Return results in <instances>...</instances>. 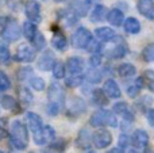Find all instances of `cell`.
I'll use <instances>...</instances> for the list:
<instances>
[{
	"mask_svg": "<svg viewBox=\"0 0 154 153\" xmlns=\"http://www.w3.org/2000/svg\"><path fill=\"white\" fill-rule=\"evenodd\" d=\"M10 138L12 145L19 151L27 148V145H29V132L20 121H14L11 123Z\"/></svg>",
	"mask_w": 154,
	"mask_h": 153,
	"instance_id": "obj_1",
	"label": "cell"
},
{
	"mask_svg": "<svg viewBox=\"0 0 154 153\" xmlns=\"http://www.w3.org/2000/svg\"><path fill=\"white\" fill-rule=\"evenodd\" d=\"M89 123L92 125L93 127H103V126L116 127L118 119H116V117L114 115L112 111L100 108V110L95 111V113L92 114V117H91V119H89Z\"/></svg>",
	"mask_w": 154,
	"mask_h": 153,
	"instance_id": "obj_2",
	"label": "cell"
},
{
	"mask_svg": "<svg viewBox=\"0 0 154 153\" xmlns=\"http://www.w3.org/2000/svg\"><path fill=\"white\" fill-rule=\"evenodd\" d=\"M128 49H127V45H126L125 39L122 37H118L115 35L112 38V42L109 43L108 46L104 48V54L109 58H114V60H118V58H123V57L127 54Z\"/></svg>",
	"mask_w": 154,
	"mask_h": 153,
	"instance_id": "obj_3",
	"label": "cell"
},
{
	"mask_svg": "<svg viewBox=\"0 0 154 153\" xmlns=\"http://www.w3.org/2000/svg\"><path fill=\"white\" fill-rule=\"evenodd\" d=\"M91 41H92V34L85 27L77 29L75 34L72 35V45L76 49H87V46L89 45Z\"/></svg>",
	"mask_w": 154,
	"mask_h": 153,
	"instance_id": "obj_4",
	"label": "cell"
},
{
	"mask_svg": "<svg viewBox=\"0 0 154 153\" xmlns=\"http://www.w3.org/2000/svg\"><path fill=\"white\" fill-rule=\"evenodd\" d=\"M22 35V30H20V26L18 24V22L11 19L5 23V26L3 27L2 30V37L4 38L5 41L8 42H12V41H18Z\"/></svg>",
	"mask_w": 154,
	"mask_h": 153,
	"instance_id": "obj_5",
	"label": "cell"
},
{
	"mask_svg": "<svg viewBox=\"0 0 154 153\" xmlns=\"http://www.w3.org/2000/svg\"><path fill=\"white\" fill-rule=\"evenodd\" d=\"M112 142V134L106 129H100L93 134L92 137V144L95 145V148L97 149H106L111 145Z\"/></svg>",
	"mask_w": 154,
	"mask_h": 153,
	"instance_id": "obj_6",
	"label": "cell"
},
{
	"mask_svg": "<svg viewBox=\"0 0 154 153\" xmlns=\"http://www.w3.org/2000/svg\"><path fill=\"white\" fill-rule=\"evenodd\" d=\"M24 12H26V16L30 22H34V23L41 22V5L38 2L29 0L26 3V7H24Z\"/></svg>",
	"mask_w": 154,
	"mask_h": 153,
	"instance_id": "obj_7",
	"label": "cell"
},
{
	"mask_svg": "<svg viewBox=\"0 0 154 153\" xmlns=\"http://www.w3.org/2000/svg\"><path fill=\"white\" fill-rule=\"evenodd\" d=\"M32 136H34V141L37 145H46L50 141H53L56 132H54V129L51 126H43L41 132L35 133Z\"/></svg>",
	"mask_w": 154,
	"mask_h": 153,
	"instance_id": "obj_8",
	"label": "cell"
},
{
	"mask_svg": "<svg viewBox=\"0 0 154 153\" xmlns=\"http://www.w3.org/2000/svg\"><path fill=\"white\" fill-rule=\"evenodd\" d=\"M49 102H53L57 103L60 106H64L65 102V94H64V89L60 84L53 83L49 88Z\"/></svg>",
	"mask_w": 154,
	"mask_h": 153,
	"instance_id": "obj_9",
	"label": "cell"
},
{
	"mask_svg": "<svg viewBox=\"0 0 154 153\" xmlns=\"http://www.w3.org/2000/svg\"><path fill=\"white\" fill-rule=\"evenodd\" d=\"M112 111L118 115H120L123 118V121L126 122H133L134 121V114L131 111L130 106L127 105L126 102H119V103H115L114 107H112Z\"/></svg>",
	"mask_w": 154,
	"mask_h": 153,
	"instance_id": "obj_10",
	"label": "cell"
},
{
	"mask_svg": "<svg viewBox=\"0 0 154 153\" xmlns=\"http://www.w3.org/2000/svg\"><path fill=\"white\" fill-rule=\"evenodd\" d=\"M16 61L19 62H31L35 58V49L30 48L27 45H22L18 48L15 54Z\"/></svg>",
	"mask_w": 154,
	"mask_h": 153,
	"instance_id": "obj_11",
	"label": "cell"
},
{
	"mask_svg": "<svg viewBox=\"0 0 154 153\" xmlns=\"http://www.w3.org/2000/svg\"><path fill=\"white\" fill-rule=\"evenodd\" d=\"M137 7L141 15L149 20H154V0H139Z\"/></svg>",
	"mask_w": 154,
	"mask_h": 153,
	"instance_id": "obj_12",
	"label": "cell"
},
{
	"mask_svg": "<svg viewBox=\"0 0 154 153\" xmlns=\"http://www.w3.org/2000/svg\"><path fill=\"white\" fill-rule=\"evenodd\" d=\"M131 144L138 149H145L147 146V144H149V134L145 130L141 129L135 130L133 137H131Z\"/></svg>",
	"mask_w": 154,
	"mask_h": 153,
	"instance_id": "obj_13",
	"label": "cell"
},
{
	"mask_svg": "<svg viewBox=\"0 0 154 153\" xmlns=\"http://www.w3.org/2000/svg\"><path fill=\"white\" fill-rule=\"evenodd\" d=\"M84 67L85 64L81 57H70L66 61V69L69 70L70 75H81Z\"/></svg>",
	"mask_w": 154,
	"mask_h": 153,
	"instance_id": "obj_14",
	"label": "cell"
},
{
	"mask_svg": "<svg viewBox=\"0 0 154 153\" xmlns=\"http://www.w3.org/2000/svg\"><path fill=\"white\" fill-rule=\"evenodd\" d=\"M103 91L106 92L107 96L112 98V99H119V98L122 96V92H120L119 86H118V83L114 80V79H108V80H106Z\"/></svg>",
	"mask_w": 154,
	"mask_h": 153,
	"instance_id": "obj_15",
	"label": "cell"
},
{
	"mask_svg": "<svg viewBox=\"0 0 154 153\" xmlns=\"http://www.w3.org/2000/svg\"><path fill=\"white\" fill-rule=\"evenodd\" d=\"M26 118H27V123H29V127L32 132V134H35V133H38V132L42 130V127H43L42 126V119H41V117L38 115V114L27 113Z\"/></svg>",
	"mask_w": 154,
	"mask_h": 153,
	"instance_id": "obj_16",
	"label": "cell"
},
{
	"mask_svg": "<svg viewBox=\"0 0 154 153\" xmlns=\"http://www.w3.org/2000/svg\"><path fill=\"white\" fill-rule=\"evenodd\" d=\"M54 62H56V60H54L53 53L51 52H46L45 54H42V57L38 61V68L41 70H43V72H48V70H50L53 68Z\"/></svg>",
	"mask_w": 154,
	"mask_h": 153,
	"instance_id": "obj_17",
	"label": "cell"
},
{
	"mask_svg": "<svg viewBox=\"0 0 154 153\" xmlns=\"http://www.w3.org/2000/svg\"><path fill=\"white\" fill-rule=\"evenodd\" d=\"M92 0H76L72 3V10L77 16H85L88 14V10L91 7Z\"/></svg>",
	"mask_w": 154,
	"mask_h": 153,
	"instance_id": "obj_18",
	"label": "cell"
},
{
	"mask_svg": "<svg viewBox=\"0 0 154 153\" xmlns=\"http://www.w3.org/2000/svg\"><path fill=\"white\" fill-rule=\"evenodd\" d=\"M107 15H108V10H107L106 5L97 4L95 5V8L91 12V22H93V23L103 22L104 19H107Z\"/></svg>",
	"mask_w": 154,
	"mask_h": 153,
	"instance_id": "obj_19",
	"label": "cell"
},
{
	"mask_svg": "<svg viewBox=\"0 0 154 153\" xmlns=\"http://www.w3.org/2000/svg\"><path fill=\"white\" fill-rule=\"evenodd\" d=\"M85 111V103L82 99H80V98H72L69 102V111L68 113L69 114H73L75 117L80 115V114H82Z\"/></svg>",
	"mask_w": 154,
	"mask_h": 153,
	"instance_id": "obj_20",
	"label": "cell"
},
{
	"mask_svg": "<svg viewBox=\"0 0 154 153\" xmlns=\"http://www.w3.org/2000/svg\"><path fill=\"white\" fill-rule=\"evenodd\" d=\"M107 19L108 22L112 24V26H122L123 22H125V15L118 8H112L111 11H108V15H107Z\"/></svg>",
	"mask_w": 154,
	"mask_h": 153,
	"instance_id": "obj_21",
	"label": "cell"
},
{
	"mask_svg": "<svg viewBox=\"0 0 154 153\" xmlns=\"http://www.w3.org/2000/svg\"><path fill=\"white\" fill-rule=\"evenodd\" d=\"M123 29H125V31L128 33V34L135 35L141 31V23H139V20L135 18H127L125 20V23H123Z\"/></svg>",
	"mask_w": 154,
	"mask_h": 153,
	"instance_id": "obj_22",
	"label": "cell"
},
{
	"mask_svg": "<svg viewBox=\"0 0 154 153\" xmlns=\"http://www.w3.org/2000/svg\"><path fill=\"white\" fill-rule=\"evenodd\" d=\"M95 34L99 38V41H103V42L111 41L115 37V31L111 27H97L95 30Z\"/></svg>",
	"mask_w": 154,
	"mask_h": 153,
	"instance_id": "obj_23",
	"label": "cell"
},
{
	"mask_svg": "<svg viewBox=\"0 0 154 153\" xmlns=\"http://www.w3.org/2000/svg\"><path fill=\"white\" fill-rule=\"evenodd\" d=\"M22 33H23V35L27 38V39L31 42L32 38L35 37V34L38 33V29H37V23H34V22H24L23 23V29H22Z\"/></svg>",
	"mask_w": 154,
	"mask_h": 153,
	"instance_id": "obj_24",
	"label": "cell"
},
{
	"mask_svg": "<svg viewBox=\"0 0 154 153\" xmlns=\"http://www.w3.org/2000/svg\"><path fill=\"white\" fill-rule=\"evenodd\" d=\"M135 72H137V68L133 64H130V62H123L118 68V73H119L120 77H131V76L135 75Z\"/></svg>",
	"mask_w": 154,
	"mask_h": 153,
	"instance_id": "obj_25",
	"label": "cell"
},
{
	"mask_svg": "<svg viewBox=\"0 0 154 153\" xmlns=\"http://www.w3.org/2000/svg\"><path fill=\"white\" fill-rule=\"evenodd\" d=\"M51 43H53V46L57 49V50H65L66 46H68L66 38H65V35L60 31H57L56 34L53 35V38H51Z\"/></svg>",
	"mask_w": 154,
	"mask_h": 153,
	"instance_id": "obj_26",
	"label": "cell"
},
{
	"mask_svg": "<svg viewBox=\"0 0 154 153\" xmlns=\"http://www.w3.org/2000/svg\"><path fill=\"white\" fill-rule=\"evenodd\" d=\"M92 100L99 107L108 105V96H107L106 92L101 91V89H95V91L92 92Z\"/></svg>",
	"mask_w": 154,
	"mask_h": 153,
	"instance_id": "obj_27",
	"label": "cell"
},
{
	"mask_svg": "<svg viewBox=\"0 0 154 153\" xmlns=\"http://www.w3.org/2000/svg\"><path fill=\"white\" fill-rule=\"evenodd\" d=\"M141 80H142V84L143 87L149 88L150 91L154 92V72L153 70H145L143 75L141 76Z\"/></svg>",
	"mask_w": 154,
	"mask_h": 153,
	"instance_id": "obj_28",
	"label": "cell"
},
{
	"mask_svg": "<svg viewBox=\"0 0 154 153\" xmlns=\"http://www.w3.org/2000/svg\"><path fill=\"white\" fill-rule=\"evenodd\" d=\"M0 105H2V107L5 108V110H14V108L18 107V102H16V99L12 98V96H8V95H4V96L2 98Z\"/></svg>",
	"mask_w": 154,
	"mask_h": 153,
	"instance_id": "obj_29",
	"label": "cell"
},
{
	"mask_svg": "<svg viewBox=\"0 0 154 153\" xmlns=\"http://www.w3.org/2000/svg\"><path fill=\"white\" fill-rule=\"evenodd\" d=\"M31 43H32V46H34L35 50H42V49L46 46V39H45V37L42 35V33L38 31L37 34H35V37L32 38Z\"/></svg>",
	"mask_w": 154,
	"mask_h": 153,
	"instance_id": "obj_30",
	"label": "cell"
},
{
	"mask_svg": "<svg viewBox=\"0 0 154 153\" xmlns=\"http://www.w3.org/2000/svg\"><path fill=\"white\" fill-rule=\"evenodd\" d=\"M82 80H84V76L82 75H70L69 77L65 80V83H66V86L70 87V88H76V87H79L80 84L82 83Z\"/></svg>",
	"mask_w": 154,
	"mask_h": 153,
	"instance_id": "obj_31",
	"label": "cell"
},
{
	"mask_svg": "<svg viewBox=\"0 0 154 153\" xmlns=\"http://www.w3.org/2000/svg\"><path fill=\"white\" fill-rule=\"evenodd\" d=\"M87 79L91 83H100L103 79V73L100 70H97V68H92L89 72L87 73Z\"/></svg>",
	"mask_w": 154,
	"mask_h": 153,
	"instance_id": "obj_32",
	"label": "cell"
},
{
	"mask_svg": "<svg viewBox=\"0 0 154 153\" xmlns=\"http://www.w3.org/2000/svg\"><path fill=\"white\" fill-rule=\"evenodd\" d=\"M142 87H143V84H142V80H141V77H138V79H137V83L135 84H131V86L127 88L128 96H130V98H135L137 95L139 94V91H141Z\"/></svg>",
	"mask_w": 154,
	"mask_h": 153,
	"instance_id": "obj_33",
	"label": "cell"
},
{
	"mask_svg": "<svg viewBox=\"0 0 154 153\" xmlns=\"http://www.w3.org/2000/svg\"><path fill=\"white\" fill-rule=\"evenodd\" d=\"M142 57L147 62L154 61V43H149L147 46H145V49L142 50Z\"/></svg>",
	"mask_w": 154,
	"mask_h": 153,
	"instance_id": "obj_34",
	"label": "cell"
},
{
	"mask_svg": "<svg viewBox=\"0 0 154 153\" xmlns=\"http://www.w3.org/2000/svg\"><path fill=\"white\" fill-rule=\"evenodd\" d=\"M51 70H53V76L56 79H62L65 76V67H64V64H62L61 61H56V62H54Z\"/></svg>",
	"mask_w": 154,
	"mask_h": 153,
	"instance_id": "obj_35",
	"label": "cell"
},
{
	"mask_svg": "<svg viewBox=\"0 0 154 153\" xmlns=\"http://www.w3.org/2000/svg\"><path fill=\"white\" fill-rule=\"evenodd\" d=\"M19 96H20V100L23 103H31L32 102V94L30 92L29 88H26V87H22V88H19Z\"/></svg>",
	"mask_w": 154,
	"mask_h": 153,
	"instance_id": "obj_36",
	"label": "cell"
},
{
	"mask_svg": "<svg viewBox=\"0 0 154 153\" xmlns=\"http://www.w3.org/2000/svg\"><path fill=\"white\" fill-rule=\"evenodd\" d=\"M91 144V136L88 134V132L85 129H82L79 134V145L82 146V148H87Z\"/></svg>",
	"mask_w": 154,
	"mask_h": 153,
	"instance_id": "obj_37",
	"label": "cell"
},
{
	"mask_svg": "<svg viewBox=\"0 0 154 153\" xmlns=\"http://www.w3.org/2000/svg\"><path fill=\"white\" fill-rule=\"evenodd\" d=\"M10 60H11L10 49L5 45H0V62H2V64H8Z\"/></svg>",
	"mask_w": 154,
	"mask_h": 153,
	"instance_id": "obj_38",
	"label": "cell"
},
{
	"mask_svg": "<svg viewBox=\"0 0 154 153\" xmlns=\"http://www.w3.org/2000/svg\"><path fill=\"white\" fill-rule=\"evenodd\" d=\"M10 87H11V81L8 79V76L0 70V91L2 92L7 91V89H10Z\"/></svg>",
	"mask_w": 154,
	"mask_h": 153,
	"instance_id": "obj_39",
	"label": "cell"
},
{
	"mask_svg": "<svg viewBox=\"0 0 154 153\" xmlns=\"http://www.w3.org/2000/svg\"><path fill=\"white\" fill-rule=\"evenodd\" d=\"M30 84H31V87L35 89V91H42V89H45V80L41 77L30 79Z\"/></svg>",
	"mask_w": 154,
	"mask_h": 153,
	"instance_id": "obj_40",
	"label": "cell"
},
{
	"mask_svg": "<svg viewBox=\"0 0 154 153\" xmlns=\"http://www.w3.org/2000/svg\"><path fill=\"white\" fill-rule=\"evenodd\" d=\"M101 64V54L100 53H92L89 57V65L92 68H97Z\"/></svg>",
	"mask_w": 154,
	"mask_h": 153,
	"instance_id": "obj_41",
	"label": "cell"
},
{
	"mask_svg": "<svg viewBox=\"0 0 154 153\" xmlns=\"http://www.w3.org/2000/svg\"><path fill=\"white\" fill-rule=\"evenodd\" d=\"M62 106L57 105V103H53V102H49L48 105V114L49 115H57V114L60 113V110H61Z\"/></svg>",
	"mask_w": 154,
	"mask_h": 153,
	"instance_id": "obj_42",
	"label": "cell"
},
{
	"mask_svg": "<svg viewBox=\"0 0 154 153\" xmlns=\"http://www.w3.org/2000/svg\"><path fill=\"white\" fill-rule=\"evenodd\" d=\"M18 77H19V80H26V79H29L30 76L32 75V69L31 68H22L18 72Z\"/></svg>",
	"mask_w": 154,
	"mask_h": 153,
	"instance_id": "obj_43",
	"label": "cell"
},
{
	"mask_svg": "<svg viewBox=\"0 0 154 153\" xmlns=\"http://www.w3.org/2000/svg\"><path fill=\"white\" fill-rule=\"evenodd\" d=\"M130 144H131V140H130V137H128L127 134H122L119 137V148L120 149H123V151H125V149L127 148Z\"/></svg>",
	"mask_w": 154,
	"mask_h": 153,
	"instance_id": "obj_44",
	"label": "cell"
},
{
	"mask_svg": "<svg viewBox=\"0 0 154 153\" xmlns=\"http://www.w3.org/2000/svg\"><path fill=\"white\" fill-rule=\"evenodd\" d=\"M87 49L91 52V53H100V50H101V45L100 43H97L96 41H91L89 42V45L87 46Z\"/></svg>",
	"mask_w": 154,
	"mask_h": 153,
	"instance_id": "obj_45",
	"label": "cell"
},
{
	"mask_svg": "<svg viewBox=\"0 0 154 153\" xmlns=\"http://www.w3.org/2000/svg\"><path fill=\"white\" fill-rule=\"evenodd\" d=\"M146 115H147V121H149V123L154 127V110H147Z\"/></svg>",
	"mask_w": 154,
	"mask_h": 153,
	"instance_id": "obj_46",
	"label": "cell"
},
{
	"mask_svg": "<svg viewBox=\"0 0 154 153\" xmlns=\"http://www.w3.org/2000/svg\"><path fill=\"white\" fill-rule=\"evenodd\" d=\"M5 118H3V119H0V140L3 138V136H4V132H5V129H4V125H5Z\"/></svg>",
	"mask_w": 154,
	"mask_h": 153,
	"instance_id": "obj_47",
	"label": "cell"
},
{
	"mask_svg": "<svg viewBox=\"0 0 154 153\" xmlns=\"http://www.w3.org/2000/svg\"><path fill=\"white\" fill-rule=\"evenodd\" d=\"M107 153H125L123 152V149H120V148H112L109 152H107Z\"/></svg>",
	"mask_w": 154,
	"mask_h": 153,
	"instance_id": "obj_48",
	"label": "cell"
},
{
	"mask_svg": "<svg viewBox=\"0 0 154 153\" xmlns=\"http://www.w3.org/2000/svg\"><path fill=\"white\" fill-rule=\"evenodd\" d=\"M56 3H61V2H65V0H54Z\"/></svg>",
	"mask_w": 154,
	"mask_h": 153,
	"instance_id": "obj_49",
	"label": "cell"
},
{
	"mask_svg": "<svg viewBox=\"0 0 154 153\" xmlns=\"http://www.w3.org/2000/svg\"><path fill=\"white\" fill-rule=\"evenodd\" d=\"M130 153H138V152H135V151H130Z\"/></svg>",
	"mask_w": 154,
	"mask_h": 153,
	"instance_id": "obj_50",
	"label": "cell"
},
{
	"mask_svg": "<svg viewBox=\"0 0 154 153\" xmlns=\"http://www.w3.org/2000/svg\"><path fill=\"white\" fill-rule=\"evenodd\" d=\"M0 153H4V152H3V151H0Z\"/></svg>",
	"mask_w": 154,
	"mask_h": 153,
	"instance_id": "obj_51",
	"label": "cell"
},
{
	"mask_svg": "<svg viewBox=\"0 0 154 153\" xmlns=\"http://www.w3.org/2000/svg\"><path fill=\"white\" fill-rule=\"evenodd\" d=\"M45 153H49V152H45Z\"/></svg>",
	"mask_w": 154,
	"mask_h": 153,
	"instance_id": "obj_52",
	"label": "cell"
},
{
	"mask_svg": "<svg viewBox=\"0 0 154 153\" xmlns=\"http://www.w3.org/2000/svg\"><path fill=\"white\" fill-rule=\"evenodd\" d=\"M91 153H93V152H91Z\"/></svg>",
	"mask_w": 154,
	"mask_h": 153,
	"instance_id": "obj_53",
	"label": "cell"
}]
</instances>
